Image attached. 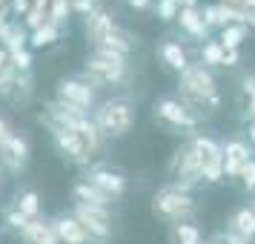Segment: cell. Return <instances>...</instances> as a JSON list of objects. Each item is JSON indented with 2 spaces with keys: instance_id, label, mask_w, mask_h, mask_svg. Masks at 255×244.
<instances>
[{
  "instance_id": "6da1fadb",
  "label": "cell",
  "mask_w": 255,
  "mask_h": 244,
  "mask_svg": "<svg viewBox=\"0 0 255 244\" xmlns=\"http://www.w3.org/2000/svg\"><path fill=\"white\" fill-rule=\"evenodd\" d=\"M178 98L186 101L201 118L215 115L221 109V104H224L215 72L209 69V66H204L201 60H198V63H189V66L178 75Z\"/></svg>"
},
{
  "instance_id": "7a4b0ae2",
  "label": "cell",
  "mask_w": 255,
  "mask_h": 244,
  "mask_svg": "<svg viewBox=\"0 0 255 244\" xmlns=\"http://www.w3.org/2000/svg\"><path fill=\"white\" fill-rule=\"evenodd\" d=\"M149 210L161 224H169V227H172V224L195 219L198 201L189 190H181V187H175V184H163L152 193Z\"/></svg>"
},
{
  "instance_id": "3957f363",
  "label": "cell",
  "mask_w": 255,
  "mask_h": 244,
  "mask_svg": "<svg viewBox=\"0 0 255 244\" xmlns=\"http://www.w3.org/2000/svg\"><path fill=\"white\" fill-rule=\"evenodd\" d=\"M83 78H89L98 89H104V86H129L132 63H129V58L104 52V49H92L83 60Z\"/></svg>"
},
{
  "instance_id": "277c9868",
  "label": "cell",
  "mask_w": 255,
  "mask_h": 244,
  "mask_svg": "<svg viewBox=\"0 0 255 244\" xmlns=\"http://www.w3.org/2000/svg\"><path fill=\"white\" fill-rule=\"evenodd\" d=\"M92 121L104 132L106 141H118L132 132L135 121H138V109L129 98H106V101L95 106Z\"/></svg>"
},
{
  "instance_id": "5b68a950",
  "label": "cell",
  "mask_w": 255,
  "mask_h": 244,
  "mask_svg": "<svg viewBox=\"0 0 255 244\" xmlns=\"http://www.w3.org/2000/svg\"><path fill=\"white\" fill-rule=\"evenodd\" d=\"M152 118H155L163 129L178 132V135H189V138L198 135V127H201V121H204V118L198 115L186 101H181L178 95H163V98H158V101L152 104Z\"/></svg>"
},
{
  "instance_id": "8992f818",
  "label": "cell",
  "mask_w": 255,
  "mask_h": 244,
  "mask_svg": "<svg viewBox=\"0 0 255 244\" xmlns=\"http://www.w3.org/2000/svg\"><path fill=\"white\" fill-rule=\"evenodd\" d=\"M72 216L83 224L89 244H109L115 236V213L112 207H89V204H72Z\"/></svg>"
},
{
  "instance_id": "52a82bcc",
  "label": "cell",
  "mask_w": 255,
  "mask_h": 244,
  "mask_svg": "<svg viewBox=\"0 0 255 244\" xmlns=\"http://www.w3.org/2000/svg\"><path fill=\"white\" fill-rule=\"evenodd\" d=\"M55 98L66 106H75V109H83V112H95V106H98V86L89 78H83V75L58 78Z\"/></svg>"
},
{
  "instance_id": "ba28073f",
  "label": "cell",
  "mask_w": 255,
  "mask_h": 244,
  "mask_svg": "<svg viewBox=\"0 0 255 244\" xmlns=\"http://www.w3.org/2000/svg\"><path fill=\"white\" fill-rule=\"evenodd\" d=\"M189 147L195 150L198 161H201L204 184H221L224 181V144L215 141L212 135L198 132V135L189 138Z\"/></svg>"
},
{
  "instance_id": "9c48e42d",
  "label": "cell",
  "mask_w": 255,
  "mask_h": 244,
  "mask_svg": "<svg viewBox=\"0 0 255 244\" xmlns=\"http://www.w3.org/2000/svg\"><path fill=\"white\" fill-rule=\"evenodd\" d=\"M169 184L181 187V190H189L192 193V187L204 184V175H201V161H198L195 150L189 147V141L181 144L178 150L172 152V161H169Z\"/></svg>"
},
{
  "instance_id": "30bf717a",
  "label": "cell",
  "mask_w": 255,
  "mask_h": 244,
  "mask_svg": "<svg viewBox=\"0 0 255 244\" xmlns=\"http://www.w3.org/2000/svg\"><path fill=\"white\" fill-rule=\"evenodd\" d=\"M49 132H52L55 150H58L69 164H75V167H92L95 152L89 150V144H86V138H83L81 132L66 129V127H49Z\"/></svg>"
},
{
  "instance_id": "8fae6325",
  "label": "cell",
  "mask_w": 255,
  "mask_h": 244,
  "mask_svg": "<svg viewBox=\"0 0 255 244\" xmlns=\"http://www.w3.org/2000/svg\"><path fill=\"white\" fill-rule=\"evenodd\" d=\"M86 181H92L101 193L118 201V198L127 196L129 190V178L124 170H118V167H109V164H92V167H86V175H83Z\"/></svg>"
},
{
  "instance_id": "7c38bea8",
  "label": "cell",
  "mask_w": 255,
  "mask_h": 244,
  "mask_svg": "<svg viewBox=\"0 0 255 244\" xmlns=\"http://www.w3.org/2000/svg\"><path fill=\"white\" fill-rule=\"evenodd\" d=\"M29 158H32V144H29V138L23 132H12L0 144V170L3 173L20 175L26 170Z\"/></svg>"
},
{
  "instance_id": "4fadbf2b",
  "label": "cell",
  "mask_w": 255,
  "mask_h": 244,
  "mask_svg": "<svg viewBox=\"0 0 255 244\" xmlns=\"http://www.w3.org/2000/svg\"><path fill=\"white\" fill-rule=\"evenodd\" d=\"M121 29L115 20V12H109V9H104V6H98L89 17H83V32H86V40L95 46H101L106 37H112Z\"/></svg>"
},
{
  "instance_id": "5bb4252c",
  "label": "cell",
  "mask_w": 255,
  "mask_h": 244,
  "mask_svg": "<svg viewBox=\"0 0 255 244\" xmlns=\"http://www.w3.org/2000/svg\"><path fill=\"white\" fill-rule=\"evenodd\" d=\"M253 161V147L244 138H227L224 141V178H238L241 170Z\"/></svg>"
},
{
  "instance_id": "9a60e30c",
  "label": "cell",
  "mask_w": 255,
  "mask_h": 244,
  "mask_svg": "<svg viewBox=\"0 0 255 244\" xmlns=\"http://www.w3.org/2000/svg\"><path fill=\"white\" fill-rule=\"evenodd\" d=\"M201 14H204V23L209 26V32L212 29H227V26L232 23H244V12L241 9H230L227 3H221V0H215V3H204L201 6Z\"/></svg>"
},
{
  "instance_id": "2e32d148",
  "label": "cell",
  "mask_w": 255,
  "mask_h": 244,
  "mask_svg": "<svg viewBox=\"0 0 255 244\" xmlns=\"http://www.w3.org/2000/svg\"><path fill=\"white\" fill-rule=\"evenodd\" d=\"M52 224H55V230H58L60 244H89L83 224L72 216V210L69 213H58V216L52 219Z\"/></svg>"
},
{
  "instance_id": "e0dca14e",
  "label": "cell",
  "mask_w": 255,
  "mask_h": 244,
  "mask_svg": "<svg viewBox=\"0 0 255 244\" xmlns=\"http://www.w3.org/2000/svg\"><path fill=\"white\" fill-rule=\"evenodd\" d=\"M175 23L181 26V32H184L189 40H209V26L204 23V14H201V6H189V9H181L178 14V20Z\"/></svg>"
},
{
  "instance_id": "ac0fdd59",
  "label": "cell",
  "mask_w": 255,
  "mask_h": 244,
  "mask_svg": "<svg viewBox=\"0 0 255 244\" xmlns=\"http://www.w3.org/2000/svg\"><path fill=\"white\" fill-rule=\"evenodd\" d=\"M72 204H89V207H112L115 201L101 193L92 181H86V178H78L75 184H72Z\"/></svg>"
},
{
  "instance_id": "d6986e66",
  "label": "cell",
  "mask_w": 255,
  "mask_h": 244,
  "mask_svg": "<svg viewBox=\"0 0 255 244\" xmlns=\"http://www.w3.org/2000/svg\"><path fill=\"white\" fill-rule=\"evenodd\" d=\"M158 58H161V63L169 72H175V75H181V72L192 63L186 46H184V43H178V40H163L161 46H158Z\"/></svg>"
},
{
  "instance_id": "ffe728a7",
  "label": "cell",
  "mask_w": 255,
  "mask_h": 244,
  "mask_svg": "<svg viewBox=\"0 0 255 244\" xmlns=\"http://www.w3.org/2000/svg\"><path fill=\"white\" fill-rule=\"evenodd\" d=\"M20 242L23 244H60V239H58V230H55L52 219H32L29 227L20 233Z\"/></svg>"
},
{
  "instance_id": "44dd1931",
  "label": "cell",
  "mask_w": 255,
  "mask_h": 244,
  "mask_svg": "<svg viewBox=\"0 0 255 244\" xmlns=\"http://www.w3.org/2000/svg\"><path fill=\"white\" fill-rule=\"evenodd\" d=\"M227 230L235 233L244 242H255V210L250 207V204L238 207L230 216V221H227Z\"/></svg>"
},
{
  "instance_id": "7402d4cb",
  "label": "cell",
  "mask_w": 255,
  "mask_h": 244,
  "mask_svg": "<svg viewBox=\"0 0 255 244\" xmlns=\"http://www.w3.org/2000/svg\"><path fill=\"white\" fill-rule=\"evenodd\" d=\"M0 46L6 49L9 55L20 52V49H29V29L23 26V20H12L0 32Z\"/></svg>"
},
{
  "instance_id": "603a6c76",
  "label": "cell",
  "mask_w": 255,
  "mask_h": 244,
  "mask_svg": "<svg viewBox=\"0 0 255 244\" xmlns=\"http://www.w3.org/2000/svg\"><path fill=\"white\" fill-rule=\"evenodd\" d=\"M32 98H35V78H32V72H17V78L12 83V92H9L6 101H12L14 106H29Z\"/></svg>"
},
{
  "instance_id": "cb8c5ba5",
  "label": "cell",
  "mask_w": 255,
  "mask_h": 244,
  "mask_svg": "<svg viewBox=\"0 0 255 244\" xmlns=\"http://www.w3.org/2000/svg\"><path fill=\"white\" fill-rule=\"evenodd\" d=\"M169 242L172 244H204V233L195 221H181L169 227Z\"/></svg>"
},
{
  "instance_id": "d4e9b609",
  "label": "cell",
  "mask_w": 255,
  "mask_h": 244,
  "mask_svg": "<svg viewBox=\"0 0 255 244\" xmlns=\"http://www.w3.org/2000/svg\"><path fill=\"white\" fill-rule=\"evenodd\" d=\"M60 32H63V29H60L58 23H52V20H49V23H43L40 29H35V32L29 35V49H49V46H55V43L60 40Z\"/></svg>"
},
{
  "instance_id": "484cf974",
  "label": "cell",
  "mask_w": 255,
  "mask_h": 244,
  "mask_svg": "<svg viewBox=\"0 0 255 244\" xmlns=\"http://www.w3.org/2000/svg\"><path fill=\"white\" fill-rule=\"evenodd\" d=\"M198 55H201V63H204V66H209V69H218V66H224L227 49L221 46L218 37H209V40H204V43H201Z\"/></svg>"
},
{
  "instance_id": "4316f807",
  "label": "cell",
  "mask_w": 255,
  "mask_h": 244,
  "mask_svg": "<svg viewBox=\"0 0 255 244\" xmlns=\"http://www.w3.org/2000/svg\"><path fill=\"white\" fill-rule=\"evenodd\" d=\"M247 35H250V29H247L244 23H232V26H227V29L218 32V40H221V46L227 49V52H238V49L244 46Z\"/></svg>"
},
{
  "instance_id": "83f0119b",
  "label": "cell",
  "mask_w": 255,
  "mask_h": 244,
  "mask_svg": "<svg viewBox=\"0 0 255 244\" xmlns=\"http://www.w3.org/2000/svg\"><path fill=\"white\" fill-rule=\"evenodd\" d=\"M14 207L20 210L26 219H40V196H37V190H32V187L20 190L14 196Z\"/></svg>"
},
{
  "instance_id": "f1b7e54d",
  "label": "cell",
  "mask_w": 255,
  "mask_h": 244,
  "mask_svg": "<svg viewBox=\"0 0 255 244\" xmlns=\"http://www.w3.org/2000/svg\"><path fill=\"white\" fill-rule=\"evenodd\" d=\"M0 219H3V224H6V227H9V230H12L14 236H20V233H23L26 227H29V221H32V219H26L23 213H20V210L14 207V201H12V204H6V207H3V213H0Z\"/></svg>"
},
{
  "instance_id": "f546056e",
  "label": "cell",
  "mask_w": 255,
  "mask_h": 244,
  "mask_svg": "<svg viewBox=\"0 0 255 244\" xmlns=\"http://www.w3.org/2000/svg\"><path fill=\"white\" fill-rule=\"evenodd\" d=\"M69 14H72L69 0H52V9H49V20H52V23H58L60 29H66Z\"/></svg>"
},
{
  "instance_id": "4dcf8cb0",
  "label": "cell",
  "mask_w": 255,
  "mask_h": 244,
  "mask_svg": "<svg viewBox=\"0 0 255 244\" xmlns=\"http://www.w3.org/2000/svg\"><path fill=\"white\" fill-rule=\"evenodd\" d=\"M178 14H181V6L175 0H158V6H155V17L158 20L172 23V20H178Z\"/></svg>"
},
{
  "instance_id": "1f68e13d",
  "label": "cell",
  "mask_w": 255,
  "mask_h": 244,
  "mask_svg": "<svg viewBox=\"0 0 255 244\" xmlns=\"http://www.w3.org/2000/svg\"><path fill=\"white\" fill-rule=\"evenodd\" d=\"M9 58H12V66H14L17 72H32V63H35V60H32V49H20V52H12Z\"/></svg>"
},
{
  "instance_id": "d6a6232c",
  "label": "cell",
  "mask_w": 255,
  "mask_h": 244,
  "mask_svg": "<svg viewBox=\"0 0 255 244\" xmlns=\"http://www.w3.org/2000/svg\"><path fill=\"white\" fill-rule=\"evenodd\" d=\"M9 14H12V20H23L26 14L32 12V0H9Z\"/></svg>"
},
{
  "instance_id": "836d02e7",
  "label": "cell",
  "mask_w": 255,
  "mask_h": 244,
  "mask_svg": "<svg viewBox=\"0 0 255 244\" xmlns=\"http://www.w3.org/2000/svg\"><path fill=\"white\" fill-rule=\"evenodd\" d=\"M72 6V14H83V17H89V14L101 6V0H69Z\"/></svg>"
},
{
  "instance_id": "e575fe53",
  "label": "cell",
  "mask_w": 255,
  "mask_h": 244,
  "mask_svg": "<svg viewBox=\"0 0 255 244\" xmlns=\"http://www.w3.org/2000/svg\"><path fill=\"white\" fill-rule=\"evenodd\" d=\"M238 181H241V187L247 190V193H255V158L247 167L241 170V175H238Z\"/></svg>"
},
{
  "instance_id": "d590c367",
  "label": "cell",
  "mask_w": 255,
  "mask_h": 244,
  "mask_svg": "<svg viewBox=\"0 0 255 244\" xmlns=\"http://www.w3.org/2000/svg\"><path fill=\"white\" fill-rule=\"evenodd\" d=\"M241 92H244V98H247V101H250V98H255V75H253V72L241 75Z\"/></svg>"
},
{
  "instance_id": "8d00e7d4",
  "label": "cell",
  "mask_w": 255,
  "mask_h": 244,
  "mask_svg": "<svg viewBox=\"0 0 255 244\" xmlns=\"http://www.w3.org/2000/svg\"><path fill=\"white\" fill-rule=\"evenodd\" d=\"M12 132H14L12 121H9V118H6V115H0V144H3V141L9 138V135H12Z\"/></svg>"
},
{
  "instance_id": "74e56055",
  "label": "cell",
  "mask_w": 255,
  "mask_h": 244,
  "mask_svg": "<svg viewBox=\"0 0 255 244\" xmlns=\"http://www.w3.org/2000/svg\"><path fill=\"white\" fill-rule=\"evenodd\" d=\"M241 63V49L238 52H227V58H224V69H235Z\"/></svg>"
},
{
  "instance_id": "f35d334b",
  "label": "cell",
  "mask_w": 255,
  "mask_h": 244,
  "mask_svg": "<svg viewBox=\"0 0 255 244\" xmlns=\"http://www.w3.org/2000/svg\"><path fill=\"white\" fill-rule=\"evenodd\" d=\"M221 239H224V244H253V242H244V239H238L235 233L230 230H221Z\"/></svg>"
},
{
  "instance_id": "ab89813d",
  "label": "cell",
  "mask_w": 255,
  "mask_h": 244,
  "mask_svg": "<svg viewBox=\"0 0 255 244\" xmlns=\"http://www.w3.org/2000/svg\"><path fill=\"white\" fill-rule=\"evenodd\" d=\"M127 6L135 9V12H146V9L152 6V0H127Z\"/></svg>"
},
{
  "instance_id": "60d3db41",
  "label": "cell",
  "mask_w": 255,
  "mask_h": 244,
  "mask_svg": "<svg viewBox=\"0 0 255 244\" xmlns=\"http://www.w3.org/2000/svg\"><path fill=\"white\" fill-rule=\"evenodd\" d=\"M241 12H244V26L255 29V9H241Z\"/></svg>"
},
{
  "instance_id": "b9f144b4",
  "label": "cell",
  "mask_w": 255,
  "mask_h": 244,
  "mask_svg": "<svg viewBox=\"0 0 255 244\" xmlns=\"http://www.w3.org/2000/svg\"><path fill=\"white\" fill-rule=\"evenodd\" d=\"M247 138H250V147H255V121L247 124Z\"/></svg>"
},
{
  "instance_id": "7bdbcfd3",
  "label": "cell",
  "mask_w": 255,
  "mask_h": 244,
  "mask_svg": "<svg viewBox=\"0 0 255 244\" xmlns=\"http://www.w3.org/2000/svg\"><path fill=\"white\" fill-rule=\"evenodd\" d=\"M181 9H189V6H201V0H175Z\"/></svg>"
},
{
  "instance_id": "ee69618b",
  "label": "cell",
  "mask_w": 255,
  "mask_h": 244,
  "mask_svg": "<svg viewBox=\"0 0 255 244\" xmlns=\"http://www.w3.org/2000/svg\"><path fill=\"white\" fill-rule=\"evenodd\" d=\"M204 244H224V239H221V233H218V236H212V239H207Z\"/></svg>"
},
{
  "instance_id": "f6af8a7d",
  "label": "cell",
  "mask_w": 255,
  "mask_h": 244,
  "mask_svg": "<svg viewBox=\"0 0 255 244\" xmlns=\"http://www.w3.org/2000/svg\"><path fill=\"white\" fill-rule=\"evenodd\" d=\"M244 9H255V0H244Z\"/></svg>"
},
{
  "instance_id": "bcb514c9",
  "label": "cell",
  "mask_w": 255,
  "mask_h": 244,
  "mask_svg": "<svg viewBox=\"0 0 255 244\" xmlns=\"http://www.w3.org/2000/svg\"><path fill=\"white\" fill-rule=\"evenodd\" d=\"M0 193H3V170H0Z\"/></svg>"
},
{
  "instance_id": "7dc6e473",
  "label": "cell",
  "mask_w": 255,
  "mask_h": 244,
  "mask_svg": "<svg viewBox=\"0 0 255 244\" xmlns=\"http://www.w3.org/2000/svg\"><path fill=\"white\" fill-rule=\"evenodd\" d=\"M250 207H253V210H255V196H253V201H250Z\"/></svg>"
},
{
  "instance_id": "c3c4849f",
  "label": "cell",
  "mask_w": 255,
  "mask_h": 244,
  "mask_svg": "<svg viewBox=\"0 0 255 244\" xmlns=\"http://www.w3.org/2000/svg\"><path fill=\"white\" fill-rule=\"evenodd\" d=\"M253 158H255V147H253Z\"/></svg>"
}]
</instances>
